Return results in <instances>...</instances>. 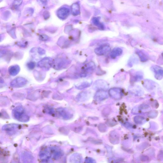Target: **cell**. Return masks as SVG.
<instances>
[{"mask_svg": "<svg viewBox=\"0 0 163 163\" xmlns=\"http://www.w3.org/2000/svg\"><path fill=\"white\" fill-rule=\"evenodd\" d=\"M108 94L105 90H99L96 92L95 96V100L98 101H101L108 97Z\"/></svg>", "mask_w": 163, "mask_h": 163, "instance_id": "cell-5", "label": "cell"}, {"mask_svg": "<svg viewBox=\"0 0 163 163\" xmlns=\"http://www.w3.org/2000/svg\"><path fill=\"white\" fill-rule=\"evenodd\" d=\"M144 119L143 117L140 116L136 117L135 119V121L138 123H140L141 122H142Z\"/></svg>", "mask_w": 163, "mask_h": 163, "instance_id": "cell-17", "label": "cell"}, {"mask_svg": "<svg viewBox=\"0 0 163 163\" xmlns=\"http://www.w3.org/2000/svg\"><path fill=\"white\" fill-rule=\"evenodd\" d=\"M123 52V50L121 48H116L112 50L110 54L112 58L114 59L117 57L121 55Z\"/></svg>", "mask_w": 163, "mask_h": 163, "instance_id": "cell-8", "label": "cell"}, {"mask_svg": "<svg viewBox=\"0 0 163 163\" xmlns=\"http://www.w3.org/2000/svg\"><path fill=\"white\" fill-rule=\"evenodd\" d=\"M27 81L23 77H17L13 80L10 83V86L15 88H20L24 86Z\"/></svg>", "mask_w": 163, "mask_h": 163, "instance_id": "cell-2", "label": "cell"}, {"mask_svg": "<svg viewBox=\"0 0 163 163\" xmlns=\"http://www.w3.org/2000/svg\"><path fill=\"white\" fill-rule=\"evenodd\" d=\"M92 23L96 26H97L100 30H103L104 29L103 24L100 21V18L98 17H94L92 18Z\"/></svg>", "mask_w": 163, "mask_h": 163, "instance_id": "cell-9", "label": "cell"}, {"mask_svg": "<svg viewBox=\"0 0 163 163\" xmlns=\"http://www.w3.org/2000/svg\"><path fill=\"white\" fill-rule=\"evenodd\" d=\"M109 94L111 97L116 100H119L122 97L121 89L118 88H114L109 90Z\"/></svg>", "mask_w": 163, "mask_h": 163, "instance_id": "cell-6", "label": "cell"}, {"mask_svg": "<svg viewBox=\"0 0 163 163\" xmlns=\"http://www.w3.org/2000/svg\"><path fill=\"white\" fill-rule=\"evenodd\" d=\"M20 71V68L18 66H13L10 67L9 69L10 74L12 76H15L17 75Z\"/></svg>", "mask_w": 163, "mask_h": 163, "instance_id": "cell-10", "label": "cell"}, {"mask_svg": "<svg viewBox=\"0 0 163 163\" xmlns=\"http://www.w3.org/2000/svg\"><path fill=\"white\" fill-rule=\"evenodd\" d=\"M72 11L73 14L74 16L78 15L80 14V7L78 3H76L72 5Z\"/></svg>", "mask_w": 163, "mask_h": 163, "instance_id": "cell-11", "label": "cell"}, {"mask_svg": "<svg viewBox=\"0 0 163 163\" xmlns=\"http://www.w3.org/2000/svg\"><path fill=\"white\" fill-rule=\"evenodd\" d=\"M162 57H163V53H162Z\"/></svg>", "mask_w": 163, "mask_h": 163, "instance_id": "cell-18", "label": "cell"}, {"mask_svg": "<svg viewBox=\"0 0 163 163\" xmlns=\"http://www.w3.org/2000/svg\"><path fill=\"white\" fill-rule=\"evenodd\" d=\"M58 114L63 119H67L69 117V114L65 109L59 108L57 110Z\"/></svg>", "mask_w": 163, "mask_h": 163, "instance_id": "cell-12", "label": "cell"}, {"mask_svg": "<svg viewBox=\"0 0 163 163\" xmlns=\"http://www.w3.org/2000/svg\"><path fill=\"white\" fill-rule=\"evenodd\" d=\"M19 125L15 124H9L5 125L3 127V129L5 130H11L17 129Z\"/></svg>", "mask_w": 163, "mask_h": 163, "instance_id": "cell-13", "label": "cell"}, {"mask_svg": "<svg viewBox=\"0 0 163 163\" xmlns=\"http://www.w3.org/2000/svg\"><path fill=\"white\" fill-rule=\"evenodd\" d=\"M111 50L110 47L108 45H103L98 47L95 50V52L98 55H103L107 54Z\"/></svg>", "mask_w": 163, "mask_h": 163, "instance_id": "cell-3", "label": "cell"}, {"mask_svg": "<svg viewBox=\"0 0 163 163\" xmlns=\"http://www.w3.org/2000/svg\"><path fill=\"white\" fill-rule=\"evenodd\" d=\"M12 116L14 119L21 122H26L29 120V116L22 106H18L13 109Z\"/></svg>", "mask_w": 163, "mask_h": 163, "instance_id": "cell-1", "label": "cell"}, {"mask_svg": "<svg viewBox=\"0 0 163 163\" xmlns=\"http://www.w3.org/2000/svg\"><path fill=\"white\" fill-rule=\"evenodd\" d=\"M138 53L141 61H145L147 60V58L146 55L144 54L142 51H139Z\"/></svg>", "mask_w": 163, "mask_h": 163, "instance_id": "cell-16", "label": "cell"}, {"mask_svg": "<svg viewBox=\"0 0 163 163\" xmlns=\"http://www.w3.org/2000/svg\"><path fill=\"white\" fill-rule=\"evenodd\" d=\"M152 70L155 73V77L158 79H161L163 76V68L157 66H153Z\"/></svg>", "mask_w": 163, "mask_h": 163, "instance_id": "cell-7", "label": "cell"}, {"mask_svg": "<svg viewBox=\"0 0 163 163\" xmlns=\"http://www.w3.org/2000/svg\"><path fill=\"white\" fill-rule=\"evenodd\" d=\"M94 89L99 90H105L108 89V85L107 82L103 80H98L96 82L93 86Z\"/></svg>", "mask_w": 163, "mask_h": 163, "instance_id": "cell-4", "label": "cell"}, {"mask_svg": "<svg viewBox=\"0 0 163 163\" xmlns=\"http://www.w3.org/2000/svg\"><path fill=\"white\" fill-rule=\"evenodd\" d=\"M60 14L61 18H66L68 17L69 14V10L67 8H63L62 9L60 10Z\"/></svg>", "mask_w": 163, "mask_h": 163, "instance_id": "cell-15", "label": "cell"}, {"mask_svg": "<svg viewBox=\"0 0 163 163\" xmlns=\"http://www.w3.org/2000/svg\"><path fill=\"white\" fill-rule=\"evenodd\" d=\"M89 95L86 92H82L77 96V99L79 101H83L86 100L88 98Z\"/></svg>", "mask_w": 163, "mask_h": 163, "instance_id": "cell-14", "label": "cell"}]
</instances>
